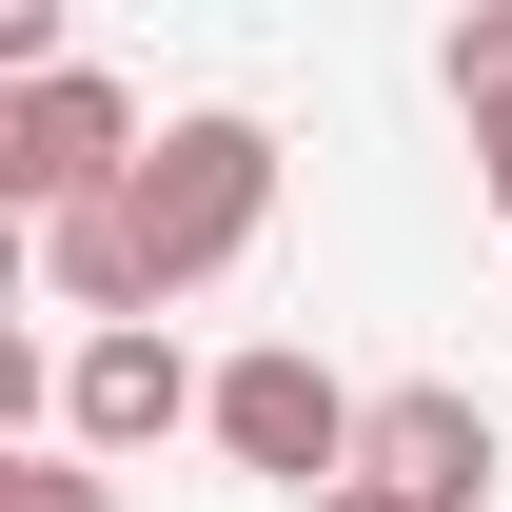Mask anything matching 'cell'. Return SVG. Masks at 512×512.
I'll return each instance as SVG.
<instances>
[{
    "label": "cell",
    "instance_id": "obj_1",
    "mask_svg": "<svg viewBox=\"0 0 512 512\" xmlns=\"http://www.w3.org/2000/svg\"><path fill=\"white\" fill-rule=\"evenodd\" d=\"M276 237V119H158V158H138L99 217H40V276H60L99 335H158V296H197V276H237V256Z\"/></svg>",
    "mask_w": 512,
    "mask_h": 512
},
{
    "label": "cell",
    "instance_id": "obj_2",
    "mask_svg": "<svg viewBox=\"0 0 512 512\" xmlns=\"http://www.w3.org/2000/svg\"><path fill=\"white\" fill-rule=\"evenodd\" d=\"M355 434H375V394L316 375V335H256V355H217V453H237L256 493H355Z\"/></svg>",
    "mask_w": 512,
    "mask_h": 512
},
{
    "label": "cell",
    "instance_id": "obj_3",
    "mask_svg": "<svg viewBox=\"0 0 512 512\" xmlns=\"http://www.w3.org/2000/svg\"><path fill=\"white\" fill-rule=\"evenodd\" d=\"M138 158H158V119H138L99 60H60V79H20V99H0V197H20V217H99Z\"/></svg>",
    "mask_w": 512,
    "mask_h": 512
},
{
    "label": "cell",
    "instance_id": "obj_4",
    "mask_svg": "<svg viewBox=\"0 0 512 512\" xmlns=\"http://www.w3.org/2000/svg\"><path fill=\"white\" fill-rule=\"evenodd\" d=\"M158 434H217V375L178 335H79L60 355V453H158Z\"/></svg>",
    "mask_w": 512,
    "mask_h": 512
},
{
    "label": "cell",
    "instance_id": "obj_5",
    "mask_svg": "<svg viewBox=\"0 0 512 512\" xmlns=\"http://www.w3.org/2000/svg\"><path fill=\"white\" fill-rule=\"evenodd\" d=\"M355 473H375L394 512H493V414H473L453 375H394L375 434H355Z\"/></svg>",
    "mask_w": 512,
    "mask_h": 512
},
{
    "label": "cell",
    "instance_id": "obj_6",
    "mask_svg": "<svg viewBox=\"0 0 512 512\" xmlns=\"http://www.w3.org/2000/svg\"><path fill=\"white\" fill-rule=\"evenodd\" d=\"M453 119H512V0L453 20Z\"/></svg>",
    "mask_w": 512,
    "mask_h": 512
},
{
    "label": "cell",
    "instance_id": "obj_7",
    "mask_svg": "<svg viewBox=\"0 0 512 512\" xmlns=\"http://www.w3.org/2000/svg\"><path fill=\"white\" fill-rule=\"evenodd\" d=\"M0 512H119V493H99V453H0Z\"/></svg>",
    "mask_w": 512,
    "mask_h": 512
},
{
    "label": "cell",
    "instance_id": "obj_8",
    "mask_svg": "<svg viewBox=\"0 0 512 512\" xmlns=\"http://www.w3.org/2000/svg\"><path fill=\"white\" fill-rule=\"evenodd\" d=\"M473 178H493V217H512V119H473Z\"/></svg>",
    "mask_w": 512,
    "mask_h": 512
},
{
    "label": "cell",
    "instance_id": "obj_9",
    "mask_svg": "<svg viewBox=\"0 0 512 512\" xmlns=\"http://www.w3.org/2000/svg\"><path fill=\"white\" fill-rule=\"evenodd\" d=\"M316 512H394V493H375V473H355V493H316Z\"/></svg>",
    "mask_w": 512,
    "mask_h": 512
}]
</instances>
